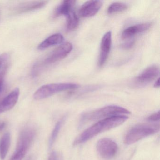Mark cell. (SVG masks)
<instances>
[{
	"label": "cell",
	"instance_id": "1",
	"mask_svg": "<svg viewBox=\"0 0 160 160\" xmlns=\"http://www.w3.org/2000/svg\"><path fill=\"white\" fill-rule=\"evenodd\" d=\"M128 119L127 116H118L101 120L79 135L74 140L73 145L82 144L103 132L116 128L124 123Z\"/></svg>",
	"mask_w": 160,
	"mask_h": 160
},
{
	"label": "cell",
	"instance_id": "2",
	"mask_svg": "<svg viewBox=\"0 0 160 160\" xmlns=\"http://www.w3.org/2000/svg\"><path fill=\"white\" fill-rule=\"evenodd\" d=\"M131 114V112L126 108L117 106H108L100 109L86 112L81 116V125L85 122L98 120L104 119L111 117L118 116H126Z\"/></svg>",
	"mask_w": 160,
	"mask_h": 160
},
{
	"label": "cell",
	"instance_id": "3",
	"mask_svg": "<svg viewBox=\"0 0 160 160\" xmlns=\"http://www.w3.org/2000/svg\"><path fill=\"white\" fill-rule=\"evenodd\" d=\"M159 125H142L133 127L125 136L124 143L132 145L159 132Z\"/></svg>",
	"mask_w": 160,
	"mask_h": 160
},
{
	"label": "cell",
	"instance_id": "4",
	"mask_svg": "<svg viewBox=\"0 0 160 160\" xmlns=\"http://www.w3.org/2000/svg\"><path fill=\"white\" fill-rule=\"evenodd\" d=\"M79 85L75 83H54L44 85L39 88L33 94L35 100L45 99L56 93L65 91L76 89Z\"/></svg>",
	"mask_w": 160,
	"mask_h": 160
},
{
	"label": "cell",
	"instance_id": "5",
	"mask_svg": "<svg viewBox=\"0 0 160 160\" xmlns=\"http://www.w3.org/2000/svg\"><path fill=\"white\" fill-rule=\"evenodd\" d=\"M72 49L73 46L71 43L66 42L62 44L52 51L42 62L36 64L33 68L34 70L37 71L42 66L55 63L63 59L71 53Z\"/></svg>",
	"mask_w": 160,
	"mask_h": 160
},
{
	"label": "cell",
	"instance_id": "6",
	"mask_svg": "<svg viewBox=\"0 0 160 160\" xmlns=\"http://www.w3.org/2000/svg\"><path fill=\"white\" fill-rule=\"evenodd\" d=\"M96 148L100 156L105 159L113 158L118 151L117 143L112 139L107 138L100 139L97 142Z\"/></svg>",
	"mask_w": 160,
	"mask_h": 160
},
{
	"label": "cell",
	"instance_id": "7",
	"mask_svg": "<svg viewBox=\"0 0 160 160\" xmlns=\"http://www.w3.org/2000/svg\"><path fill=\"white\" fill-rule=\"evenodd\" d=\"M112 44V33L108 32L103 36L101 43V50L99 55L98 65L102 67L105 63L108 58Z\"/></svg>",
	"mask_w": 160,
	"mask_h": 160
},
{
	"label": "cell",
	"instance_id": "8",
	"mask_svg": "<svg viewBox=\"0 0 160 160\" xmlns=\"http://www.w3.org/2000/svg\"><path fill=\"white\" fill-rule=\"evenodd\" d=\"M102 1H89L85 2L79 9V13L82 18L94 16L102 6Z\"/></svg>",
	"mask_w": 160,
	"mask_h": 160
},
{
	"label": "cell",
	"instance_id": "9",
	"mask_svg": "<svg viewBox=\"0 0 160 160\" xmlns=\"http://www.w3.org/2000/svg\"><path fill=\"white\" fill-rule=\"evenodd\" d=\"M48 3V2L46 1L23 2L18 4L15 8H14L13 12L16 14H20L24 13L32 12L43 8Z\"/></svg>",
	"mask_w": 160,
	"mask_h": 160
},
{
	"label": "cell",
	"instance_id": "10",
	"mask_svg": "<svg viewBox=\"0 0 160 160\" xmlns=\"http://www.w3.org/2000/svg\"><path fill=\"white\" fill-rule=\"evenodd\" d=\"M20 90L16 88L0 102L1 113L11 110L15 106L19 98Z\"/></svg>",
	"mask_w": 160,
	"mask_h": 160
},
{
	"label": "cell",
	"instance_id": "11",
	"mask_svg": "<svg viewBox=\"0 0 160 160\" xmlns=\"http://www.w3.org/2000/svg\"><path fill=\"white\" fill-rule=\"evenodd\" d=\"M35 132L31 128H27L21 132L18 137L16 149L28 151L34 137Z\"/></svg>",
	"mask_w": 160,
	"mask_h": 160
},
{
	"label": "cell",
	"instance_id": "12",
	"mask_svg": "<svg viewBox=\"0 0 160 160\" xmlns=\"http://www.w3.org/2000/svg\"><path fill=\"white\" fill-rule=\"evenodd\" d=\"M159 74V68L156 65L150 66L145 69L136 78L137 82L146 84L153 81Z\"/></svg>",
	"mask_w": 160,
	"mask_h": 160
},
{
	"label": "cell",
	"instance_id": "13",
	"mask_svg": "<svg viewBox=\"0 0 160 160\" xmlns=\"http://www.w3.org/2000/svg\"><path fill=\"white\" fill-rule=\"evenodd\" d=\"M152 27L150 23H142L131 26L122 32V36L123 39L131 38L138 33H142L149 29Z\"/></svg>",
	"mask_w": 160,
	"mask_h": 160
},
{
	"label": "cell",
	"instance_id": "14",
	"mask_svg": "<svg viewBox=\"0 0 160 160\" xmlns=\"http://www.w3.org/2000/svg\"><path fill=\"white\" fill-rule=\"evenodd\" d=\"M75 1H64L57 7L54 12L53 16L54 18L58 17L61 16L66 17L72 11H73Z\"/></svg>",
	"mask_w": 160,
	"mask_h": 160
},
{
	"label": "cell",
	"instance_id": "15",
	"mask_svg": "<svg viewBox=\"0 0 160 160\" xmlns=\"http://www.w3.org/2000/svg\"><path fill=\"white\" fill-rule=\"evenodd\" d=\"M64 41V37L60 33H56L47 38L38 46V49L43 50L50 47L62 43Z\"/></svg>",
	"mask_w": 160,
	"mask_h": 160
},
{
	"label": "cell",
	"instance_id": "16",
	"mask_svg": "<svg viewBox=\"0 0 160 160\" xmlns=\"http://www.w3.org/2000/svg\"><path fill=\"white\" fill-rule=\"evenodd\" d=\"M11 142V134L9 132L4 134L0 140V158L1 160H4L6 157L9 151Z\"/></svg>",
	"mask_w": 160,
	"mask_h": 160
},
{
	"label": "cell",
	"instance_id": "17",
	"mask_svg": "<svg viewBox=\"0 0 160 160\" xmlns=\"http://www.w3.org/2000/svg\"><path fill=\"white\" fill-rule=\"evenodd\" d=\"M67 18L66 28L68 31L75 29L79 25V19L74 11H72L66 17Z\"/></svg>",
	"mask_w": 160,
	"mask_h": 160
},
{
	"label": "cell",
	"instance_id": "18",
	"mask_svg": "<svg viewBox=\"0 0 160 160\" xmlns=\"http://www.w3.org/2000/svg\"><path fill=\"white\" fill-rule=\"evenodd\" d=\"M65 118L63 117L62 118L58 121L56 123L52 133H51V136H50V138L49 140V148H51L53 146L55 141L57 139V137L58 135L59 132L60 131L61 128L62 126V124L64 122Z\"/></svg>",
	"mask_w": 160,
	"mask_h": 160
},
{
	"label": "cell",
	"instance_id": "19",
	"mask_svg": "<svg viewBox=\"0 0 160 160\" xmlns=\"http://www.w3.org/2000/svg\"><path fill=\"white\" fill-rule=\"evenodd\" d=\"M128 6L122 2H115L111 4L108 8L107 12L109 14L123 12L127 10Z\"/></svg>",
	"mask_w": 160,
	"mask_h": 160
},
{
	"label": "cell",
	"instance_id": "20",
	"mask_svg": "<svg viewBox=\"0 0 160 160\" xmlns=\"http://www.w3.org/2000/svg\"><path fill=\"white\" fill-rule=\"evenodd\" d=\"M27 150L24 149H16L10 160H22L27 153Z\"/></svg>",
	"mask_w": 160,
	"mask_h": 160
},
{
	"label": "cell",
	"instance_id": "21",
	"mask_svg": "<svg viewBox=\"0 0 160 160\" xmlns=\"http://www.w3.org/2000/svg\"><path fill=\"white\" fill-rule=\"evenodd\" d=\"M7 65L5 66L3 68L2 71L0 72V92H1L4 85V77H5V74H6V72H7Z\"/></svg>",
	"mask_w": 160,
	"mask_h": 160
},
{
	"label": "cell",
	"instance_id": "22",
	"mask_svg": "<svg viewBox=\"0 0 160 160\" xmlns=\"http://www.w3.org/2000/svg\"><path fill=\"white\" fill-rule=\"evenodd\" d=\"M9 58L10 55L8 53H3L0 55V70L6 64Z\"/></svg>",
	"mask_w": 160,
	"mask_h": 160
},
{
	"label": "cell",
	"instance_id": "23",
	"mask_svg": "<svg viewBox=\"0 0 160 160\" xmlns=\"http://www.w3.org/2000/svg\"><path fill=\"white\" fill-rule=\"evenodd\" d=\"M160 119V111H158L154 114L151 115L150 117L148 118V120L150 121L151 122H157L159 121Z\"/></svg>",
	"mask_w": 160,
	"mask_h": 160
},
{
	"label": "cell",
	"instance_id": "24",
	"mask_svg": "<svg viewBox=\"0 0 160 160\" xmlns=\"http://www.w3.org/2000/svg\"><path fill=\"white\" fill-rule=\"evenodd\" d=\"M134 41L132 40V41L127 42V43H125L122 45V48L125 49H129L134 45Z\"/></svg>",
	"mask_w": 160,
	"mask_h": 160
},
{
	"label": "cell",
	"instance_id": "25",
	"mask_svg": "<svg viewBox=\"0 0 160 160\" xmlns=\"http://www.w3.org/2000/svg\"><path fill=\"white\" fill-rule=\"evenodd\" d=\"M48 160H57V154L55 152H53L51 153Z\"/></svg>",
	"mask_w": 160,
	"mask_h": 160
},
{
	"label": "cell",
	"instance_id": "26",
	"mask_svg": "<svg viewBox=\"0 0 160 160\" xmlns=\"http://www.w3.org/2000/svg\"><path fill=\"white\" fill-rule=\"evenodd\" d=\"M6 123L5 122H0V132H1L6 126Z\"/></svg>",
	"mask_w": 160,
	"mask_h": 160
},
{
	"label": "cell",
	"instance_id": "27",
	"mask_svg": "<svg viewBox=\"0 0 160 160\" xmlns=\"http://www.w3.org/2000/svg\"><path fill=\"white\" fill-rule=\"evenodd\" d=\"M159 78L156 80L155 81V83H154V87L155 88H159L160 87V82H159Z\"/></svg>",
	"mask_w": 160,
	"mask_h": 160
},
{
	"label": "cell",
	"instance_id": "28",
	"mask_svg": "<svg viewBox=\"0 0 160 160\" xmlns=\"http://www.w3.org/2000/svg\"><path fill=\"white\" fill-rule=\"evenodd\" d=\"M0 17H1V12H0Z\"/></svg>",
	"mask_w": 160,
	"mask_h": 160
},
{
	"label": "cell",
	"instance_id": "29",
	"mask_svg": "<svg viewBox=\"0 0 160 160\" xmlns=\"http://www.w3.org/2000/svg\"><path fill=\"white\" fill-rule=\"evenodd\" d=\"M0 114H1V112H0Z\"/></svg>",
	"mask_w": 160,
	"mask_h": 160
}]
</instances>
